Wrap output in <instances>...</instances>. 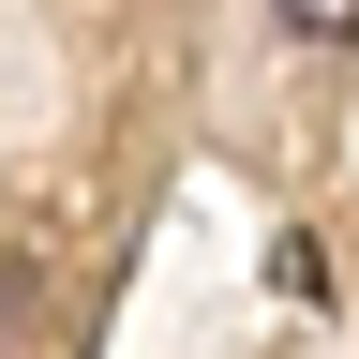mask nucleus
Segmentation results:
<instances>
[{"instance_id": "f257e3e1", "label": "nucleus", "mask_w": 359, "mask_h": 359, "mask_svg": "<svg viewBox=\"0 0 359 359\" xmlns=\"http://www.w3.org/2000/svg\"><path fill=\"white\" fill-rule=\"evenodd\" d=\"M269 15H285L299 45H359V0H269Z\"/></svg>"}]
</instances>
